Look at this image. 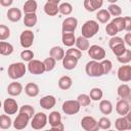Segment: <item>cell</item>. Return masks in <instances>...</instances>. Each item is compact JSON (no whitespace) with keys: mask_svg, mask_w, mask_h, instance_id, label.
<instances>
[{"mask_svg":"<svg viewBox=\"0 0 131 131\" xmlns=\"http://www.w3.org/2000/svg\"><path fill=\"white\" fill-rule=\"evenodd\" d=\"M26 72H27V67L25 66L24 62H20V61L11 63L7 70L8 77L12 80H17V79L24 77Z\"/></svg>","mask_w":131,"mask_h":131,"instance_id":"cell-1","label":"cell"},{"mask_svg":"<svg viewBox=\"0 0 131 131\" xmlns=\"http://www.w3.org/2000/svg\"><path fill=\"white\" fill-rule=\"evenodd\" d=\"M98 31H99V25L96 20H93V19H89L85 21L81 29L82 36L87 39L94 37L98 33Z\"/></svg>","mask_w":131,"mask_h":131,"instance_id":"cell-2","label":"cell"},{"mask_svg":"<svg viewBox=\"0 0 131 131\" xmlns=\"http://www.w3.org/2000/svg\"><path fill=\"white\" fill-rule=\"evenodd\" d=\"M85 72L89 77H101L103 75L100 62L97 60H90L85 66Z\"/></svg>","mask_w":131,"mask_h":131,"instance_id":"cell-3","label":"cell"},{"mask_svg":"<svg viewBox=\"0 0 131 131\" xmlns=\"http://www.w3.org/2000/svg\"><path fill=\"white\" fill-rule=\"evenodd\" d=\"M87 53L93 60H97V61H100L105 57V50L101 46L96 44L89 46V48L87 49Z\"/></svg>","mask_w":131,"mask_h":131,"instance_id":"cell-4","label":"cell"},{"mask_svg":"<svg viewBox=\"0 0 131 131\" xmlns=\"http://www.w3.org/2000/svg\"><path fill=\"white\" fill-rule=\"evenodd\" d=\"M47 124V116L46 114L39 112L37 114H35L32 118V122H31V126L33 129L35 130H40L43 129Z\"/></svg>","mask_w":131,"mask_h":131,"instance_id":"cell-5","label":"cell"},{"mask_svg":"<svg viewBox=\"0 0 131 131\" xmlns=\"http://www.w3.org/2000/svg\"><path fill=\"white\" fill-rule=\"evenodd\" d=\"M131 112H129L125 116H121L118 118L115 122V127L119 131H124V130H130L131 129Z\"/></svg>","mask_w":131,"mask_h":131,"instance_id":"cell-6","label":"cell"},{"mask_svg":"<svg viewBox=\"0 0 131 131\" xmlns=\"http://www.w3.org/2000/svg\"><path fill=\"white\" fill-rule=\"evenodd\" d=\"M62 112L66 114V115H75L77 113H79L81 106L79 104V102L74 99H70V100H66L63 103H62Z\"/></svg>","mask_w":131,"mask_h":131,"instance_id":"cell-7","label":"cell"},{"mask_svg":"<svg viewBox=\"0 0 131 131\" xmlns=\"http://www.w3.org/2000/svg\"><path fill=\"white\" fill-rule=\"evenodd\" d=\"M34 39H35V36H34V33L31 31V30H25L21 32L20 36H19V42H20V45L23 48H30L33 43H34Z\"/></svg>","mask_w":131,"mask_h":131,"instance_id":"cell-8","label":"cell"},{"mask_svg":"<svg viewBox=\"0 0 131 131\" xmlns=\"http://www.w3.org/2000/svg\"><path fill=\"white\" fill-rule=\"evenodd\" d=\"M28 71L33 75H41L45 72V67L43 61L39 59H32L28 63Z\"/></svg>","mask_w":131,"mask_h":131,"instance_id":"cell-9","label":"cell"},{"mask_svg":"<svg viewBox=\"0 0 131 131\" xmlns=\"http://www.w3.org/2000/svg\"><path fill=\"white\" fill-rule=\"evenodd\" d=\"M81 127L85 131H97L99 129L97 121L93 117H90V116H86V117L82 118V120H81Z\"/></svg>","mask_w":131,"mask_h":131,"instance_id":"cell-10","label":"cell"},{"mask_svg":"<svg viewBox=\"0 0 131 131\" xmlns=\"http://www.w3.org/2000/svg\"><path fill=\"white\" fill-rule=\"evenodd\" d=\"M30 120H31V118L28 115H26L24 113H19L16 116V118L14 119L13 123H12L13 128L16 129V130H23L28 126Z\"/></svg>","mask_w":131,"mask_h":131,"instance_id":"cell-11","label":"cell"},{"mask_svg":"<svg viewBox=\"0 0 131 131\" xmlns=\"http://www.w3.org/2000/svg\"><path fill=\"white\" fill-rule=\"evenodd\" d=\"M77 26H78V19L76 17H74V16L67 17L62 21V26H61L62 33H67V32L74 33L77 29Z\"/></svg>","mask_w":131,"mask_h":131,"instance_id":"cell-12","label":"cell"},{"mask_svg":"<svg viewBox=\"0 0 131 131\" xmlns=\"http://www.w3.org/2000/svg\"><path fill=\"white\" fill-rule=\"evenodd\" d=\"M3 110L7 115H14L18 111V104L13 98H6L3 102Z\"/></svg>","mask_w":131,"mask_h":131,"instance_id":"cell-13","label":"cell"},{"mask_svg":"<svg viewBox=\"0 0 131 131\" xmlns=\"http://www.w3.org/2000/svg\"><path fill=\"white\" fill-rule=\"evenodd\" d=\"M118 79L121 82H129L131 80V67L130 66H121L118 69Z\"/></svg>","mask_w":131,"mask_h":131,"instance_id":"cell-14","label":"cell"},{"mask_svg":"<svg viewBox=\"0 0 131 131\" xmlns=\"http://www.w3.org/2000/svg\"><path fill=\"white\" fill-rule=\"evenodd\" d=\"M39 103H40V106L42 108L49 111V110H51V108H53L55 106L56 99H55V97L53 95H45L40 99Z\"/></svg>","mask_w":131,"mask_h":131,"instance_id":"cell-15","label":"cell"},{"mask_svg":"<svg viewBox=\"0 0 131 131\" xmlns=\"http://www.w3.org/2000/svg\"><path fill=\"white\" fill-rule=\"evenodd\" d=\"M103 4V0H84V8L88 12H94L98 10Z\"/></svg>","mask_w":131,"mask_h":131,"instance_id":"cell-16","label":"cell"},{"mask_svg":"<svg viewBox=\"0 0 131 131\" xmlns=\"http://www.w3.org/2000/svg\"><path fill=\"white\" fill-rule=\"evenodd\" d=\"M116 112L120 115V116H125L130 112V104L128 102V100L126 99H120L118 100L117 104H116Z\"/></svg>","mask_w":131,"mask_h":131,"instance_id":"cell-17","label":"cell"},{"mask_svg":"<svg viewBox=\"0 0 131 131\" xmlns=\"http://www.w3.org/2000/svg\"><path fill=\"white\" fill-rule=\"evenodd\" d=\"M24 88L19 82H11L7 86V93L10 96H18L21 94Z\"/></svg>","mask_w":131,"mask_h":131,"instance_id":"cell-18","label":"cell"},{"mask_svg":"<svg viewBox=\"0 0 131 131\" xmlns=\"http://www.w3.org/2000/svg\"><path fill=\"white\" fill-rule=\"evenodd\" d=\"M6 15H7L8 20H10L11 23H16V21H18L21 18L23 13H21L20 9H18L16 7H11V8L8 9Z\"/></svg>","mask_w":131,"mask_h":131,"instance_id":"cell-19","label":"cell"},{"mask_svg":"<svg viewBox=\"0 0 131 131\" xmlns=\"http://www.w3.org/2000/svg\"><path fill=\"white\" fill-rule=\"evenodd\" d=\"M117 93H118L119 97L122 99L129 100L131 98V89H130L129 85H127V84H121L117 89Z\"/></svg>","mask_w":131,"mask_h":131,"instance_id":"cell-20","label":"cell"},{"mask_svg":"<svg viewBox=\"0 0 131 131\" xmlns=\"http://www.w3.org/2000/svg\"><path fill=\"white\" fill-rule=\"evenodd\" d=\"M61 60H62V67L66 70H74L78 64V59L77 58H75L73 56H70V55H66V54H64V56Z\"/></svg>","mask_w":131,"mask_h":131,"instance_id":"cell-21","label":"cell"},{"mask_svg":"<svg viewBox=\"0 0 131 131\" xmlns=\"http://www.w3.org/2000/svg\"><path fill=\"white\" fill-rule=\"evenodd\" d=\"M39 86L36 83L30 82L25 86V93L30 97H36L39 94Z\"/></svg>","mask_w":131,"mask_h":131,"instance_id":"cell-22","label":"cell"},{"mask_svg":"<svg viewBox=\"0 0 131 131\" xmlns=\"http://www.w3.org/2000/svg\"><path fill=\"white\" fill-rule=\"evenodd\" d=\"M37 15H36V12H33V13H25V16H24V25L28 28H33L36 26L37 24Z\"/></svg>","mask_w":131,"mask_h":131,"instance_id":"cell-23","label":"cell"},{"mask_svg":"<svg viewBox=\"0 0 131 131\" xmlns=\"http://www.w3.org/2000/svg\"><path fill=\"white\" fill-rule=\"evenodd\" d=\"M61 41H62V44H63L64 46L72 47L73 45H75V42H76L75 34H74V33H70V32L62 33Z\"/></svg>","mask_w":131,"mask_h":131,"instance_id":"cell-24","label":"cell"},{"mask_svg":"<svg viewBox=\"0 0 131 131\" xmlns=\"http://www.w3.org/2000/svg\"><path fill=\"white\" fill-rule=\"evenodd\" d=\"M64 54H66V52L60 46H53L49 51V55L51 57H53L55 60H61L63 58Z\"/></svg>","mask_w":131,"mask_h":131,"instance_id":"cell-25","label":"cell"},{"mask_svg":"<svg viewBox=\"0 0 131 131\" xmlns=\"http://www.w3.org/2000/svg\"><path fill=\"white\" fill-rule=\"evenodd\" d=\"M76 47L80 50V51H86L89 48V41L87 38L83 37V36H79L78 38H76V42H75Z\"/></svg>","mask_w":131,"mask_h":131,"instance_id":"cell-26","label":"cell"},{"mask_svg":"<svg viewBox=\"0 0 131 131\" xmlns=\"http://www.w3.org/2000/svg\"><path fill=\"white\" fill-rule=\"evenodd\" d=\"M73 85V80L70 76H62L58 79V87L61 90H68L72 87Z\"/></svg>","mask_w":131,"mask_h":131,"instance_id":"cell-27","label":"cell"},{"mask_svg":"<svg viewBox=\"0 0 131 131\" xmlns=\"http://www.w3.org/2000/svg\"><path fill=\"white\" fill-rule=\"evenodd\" d=\"M99 111L103 114V115H110L113 112V104L110 100L107 99H100L99 102Z\"/></svg>","mask_w":131,"mask_h":131,"instance_id":"cell-28","label":"cell"},{"mask_svg":"<svg viewBox=\"0 0 131 131\" xmlns=\"http://www.w3.org/2000/svg\"><path fill=\"white\" fill-rule=\"evenodd\" d=\"M38 8V4L35 0H27L25 3H24V6H23V10L25 13H33V12H36Z\"/></svg>","mask_w":131,"mask_h":131,"instance_id":"cell-29","label":"cell"},{"mask_svg":"<svg viewBox=\"0 0 131 131\" xmlns=\"http://www.w3.org/2000/svg\"><path fill=\"white\" fill-rule=\"evenodd\" d=\"M12 52H13V46L10 43L4 42V41H0V55L8 56Z\"/></svg>","mask_w":131,"mask_h":131,"instance_id":"cell-30","label":"cell"},{"mask_svg":"<svg viewBox=\"0 0 131 131\" xmlns=\"http://www.w3.org/2000/svg\"><path fill=\"white\" fill-rule=\"evenodd\" d=\"M44 12L49 16H54L59 12L58 11V6L56 4L46 2L44 4Z\"/></svg>","mask_w":131,"mask_h":131,"instance_id":"cell-31","label":"cell"},{"mask_svg":"<svg viewBox=\"0 0 131 131\" xmlns=\"http://www.w3.org/2000/svg\"><path fill=\"white\" fill-rule=\"evenodd\" d=\"M96 19L101 24H106L111 19V14L106 9H99L96 13Z\"/></svg>","mask_w":131,"mask_h":131,"instance_id":"cell-32","label":"cell"},{"mask_svg":"<svg viewBox=\"0 0 131 131\" xmlns=\"http://www.w3.org/2000/svg\"><path fill=\"white\" fill-rule=\"evenodd\" d=\"M47 120L49 121V125L50 126H55L59 123H61V116L59 114V112L57 111H53L49 114V117L47 118Z\"/></svg>","mask_w":131,"mask_h":131,"instance_id":"cell-33","label":"cell"},{"mask_svg":"<svg viewBox=\"0 0 131 131\" xmlns=\"http://www.w3.org/2000/svg\"><path fill=\"white\" fill-rule=\"evenodd\" d=\"M12 125L11 118L6 114V115H0V129L6 130L9 129Z\"/></svg>","mask_w":131,"mask_h":131,"instance_id":"cell-34","label":"cell"},{"mask_svg":"<svg viewBox=\"0 0 131 131\" xmlns=\"http://www.w3.org/2000/svg\"><path fill=\"white\" fill-rule=\"evenodd\" d=\"M102 96H103V92H102V90H101L100 88H98V87L92 88V89L90 90V92H89V97H90V99H91V100H94V101L100 100V99L102 98Z\"/></svg>","mask_w":131,"mask_h":131,"instance_id":"cell-35","label":"cell"},{"mask_svg":"<svg viewBox=\"0 0 131 131\" xmlns=\"http://www.w3.org/2000/svg\"><path fill=\"white\" fill-rule=\"evenodd\" d=\"M58 11L63 15H69L73 12V6L69 2H63L58 6Z\"/></svg>","mask_w":131,"mask_h":131,"instance_id":"cell-36","label":"cell"},{"mask_svg":"<svg viewBox=\"0 0 131 131\" xmlns=\"http://www.w3.org/2000/svg\"><path fill=\"white\" fill-rule=\"evenodd\" d=\"M106 10H107L108 13L111 14V16H116V17H117V16H120V15L122 14V9H121V7H120L119 5H117L116 3L110 4Z\"/></svg>","mask_w":131,"mask_h":131,"instance_id":"cell-37","label":"cell"},{"mask_svg":"<svg viewBox=\"0 0 131 131\" xmlns=\"http://www.w3.org/2000/svg\"><path fill=\"white\" fill-rule=\"evenodd\" d=\"M117 58H118V61L121 62L122 64H128L131 61V50L127 48L126 51L122 55L117 56Z\"/></svg>","mask_w":131,"mask_h":131,"instance_id":"cell-38","label":"cell"},{"mask_svg":"<svg viewBox=\"0 0 131 131\" xmlns=\"http://www.w3.org/2000/svg\"><path fill=\"white\" fill-rule=\"evenodd\" d=\"M43 63H44V67H45V72H50L55 68L56 60L53 57L49 56V57H46L43 60Z\"/></svg>","mask_w":131,"mask_h":131,"instance_id":"cell-39","label":"cell"},{"mask_svg":"<svg viewBox=\"0 0 131 131\" xmlns=\"http://www.w3.org/2000/svg\"><path fill=\"white\" fill-rule=\"evenodd\" d=\"M77 101L79 102L80 106L84 107V106H88L91 102V99L89 97V95L85 94V93H82V94H79L78 97H77Z\"/></svg>","mask_w":131,"mask_h":131,"instance_id":"cell-40","label":"cell"},{"mask_svg":"<svg viewBox=\"0 0 131 131\" xmlns=\"http://www.w3.org/2000/svg\"><path fill=\"white\" fill-rule=\"evenodd\" d=\"M100 66H101L103 75H107L112 71V69H113V63H112V61L110 59H102V60H100Z\"/></svg>","mask_w":131,"mask_h":131,"instance_id":"cell-41","label":"cell"},{"mask_svg":"<svg viewBox=\"0 0 131 131\" xmlns=\"http://www.w3.org/2000/svg\"><path fill=\"white\" fill-rule=\"evenodd\" d=\"M97 124H98V128L99 129H103V130H107L111 128V120L106 117H102L100 118L98 121H97Z\"/></svg>","mask_w":131,"mask_h":131,"instance_id":"cell-42","label":"cell"},{"mask_svg":"<svg viewBox=\"0 0 131 131\" xmlns=\"http://www.w3.org/2000/svg\"><path fill=\"white\" fill-rule=\"evenodd\" d=\"M10 37V29L5 25H0V40L4 41Z\"/></svg>","mask_w":131,"mask_h":131,"instance_id":"cell-43","label":"cell"},{"mask_svg":"<svg viewBox=\"0 0 131 131\" xmlns=\"http://www.w3.org/2000/svg\"><path fill=\"white\" fill-rule=\"evenodd\" d=\"M19 113H24V114L28 115V116L32 119L33 116L35 115V110H34V107H33L32 105H30V104H24V105L19 108Z\"/></svg>","mask_w":131,"mask_h":131,"instance_id":"cell-44","label":"cell"},{"mask_svg":"<svg viewBox=\"0 0 131 131\" xmlns=\"http://www.w3.org/2000/svg\"><path fill=\"white\" fill-rule=\"evenodd\" d=\"M105 32H106V34H107L108 36H111V37L116 36V35L119 33L117 27L115 26V24H114L113 21H111V23H108V24L106 25V27H105Z\"/></svg>","mask_w":131,"mask_h":131,"instance_id":"cell-45","label":"cell"},{"mask_svg":"<svg viewBox=\"0 0 131 131\" xmlns=\"http://www.w3.org/2000/svg\"><path fill=\"white\" fill-rule=\"evenodd\" d=\"M33 57H34V52L32 50H30V49H25V50H23L20 52V58L24 61H28L29 62L30 60L33 59Z\"/></svg>","mask_w":131,"mask_h":131,"instance_id":"cell-46","label":"cell"},{"mask_svg":"<svg viewBox=\"0 0 131 131\" xmlns=\"http://www.w3.org/2000/svg\"><path fill=\"white\" fill-rule=\"evenodd\" d=\"M111 49H112V52H113L116 56H120V55H122V54L126 51L127 48H126L125 44H119V45H117V46L112 47Z\"/></svg>","mask_w":131,"mask_h":131,"instance_id":"cell-47","label":"cell"},{"mask_svg":"<svg viewBox=\"0 0 131 131\" xmlns=\"http://www.w3.org/2000/svg\"><path fill=\"white\" fill-rule=\"evenodd\" d=\"M66 55H70V56H73L77 59H80L81 56H82V51H80L78 48H73V47H70L67 52H66Z\"/></svg>","mask_w":131,"mask_h":131,"instance_id":"cell-48","label":"cell"},{"mask_svg":"<svg viewBox=\"0 0 131 131\" xmlns=\"http://www.w3.org/2000/svg\"><path fill=\"white\" fill-rule=\"evenodd\" d=\"M112 21L115 24V26L117 27V29H118L119 32L124 31V17H122V16H117V17H115Z\"/></svg>","mask_w":131,"mask_h":131,"instance_id":"cell-49","label":"cell"},{"mask_svg":"<svg viewBox=\"0 0 131 131\" xmlns=\"http://www.w3.org/2000/svg\"><path fill=\"white\" fill-rule=\"evenodd\" d=\"M119 44H125V43H124V40H123L121 37H119V36H113V37L110 39V41H108V46H110V48H112V47H114V46H117V45H119Z\"/></svg>","mask_w":131,"mask_h":131,"instance_id":"cell-50","label":"cell"},{"mask_svg":"<svg viewBox=\"0 0 131 131\" xmlns=\"http://www.w3.org/2000/svg\"><path fill=\"white\" fill-rule=\"evenodd\" d=\"M124 31H126V32L131 31V17L130 16L124 17Z\"/></svg>","mask_w":131,"mask_h":131,"instance_id":"cell-51","label":"cell"},{"mask_svg":"<svg viewBox=\"0 0 131 131\" xmlns=\"http://www.w3.org/2000/svg\"><path fill=\"white\" fill-rule=\"evenodd\" d=\"M124 43L127 44L128 46H131V33L127 32L124 36Z\"/></svg>","mask_w":131,"mask_h":131,"instance_id":"cell-52","label":"cell"},{"mask_svg":"<svg viewBox=\"0 0 131 131\" xmlns=\"http://www.w3.org/2000/svg\"><path fill=\"white\" fill-rule=\"evenodd\" d=\"M51 130H54V131H63L64 130V126L62 123H59L55 126H51Z\"/></svg>","mask_w":131,"mask_h":131,"instance_id":"cell-53","label":"cell"},{"mask_svg":"<svg viewBox=\"0 0 131 131\" xmlns=\"http://www.w3.org/2000/svg\"><path fill=\"white\" fill-rule=\"evenodd\" d=\"M13 3V0H0V4L3 7H9Z\"/></svg>","mask_w":131,"mask_h":131,"instance_id":"cell-54","label":"cell"},{"mask_svg":"<svg viewBox=\"0 0 131 131\" xmlns=\"http://www.w3.org/2000/svg\"><path fill=\"white\" fill-rule=\"evenodd\" d=\"M61 0H47V2H49V3H53V4H58L59 2H60Z\"/></svg>","mask_w":131,"mask_h":131,"instance_id":"cell-55","label":"cell"},{"mask_svg":"<svg viewBox=\"0 0 131 131\" xmlns=\"http://www.w3.org/2000/svg\"><path fill=\"white\" fill-rule=\"evenodd\" d=\"M106 1H108L111 4H113V3H116V2H118V0H106Z\"/></svg>","mask_w":131,"mask_h":131,"instance_id":"cell-56","label":"cell"},{"mask_svg":"<svg viewBox=\"0 0 131 131\" xmlns=\"http://www.w3.org/2000/svg\"><path fill=\"white\" fill-rule=\"evenodd\" d=\"M2 106V103H1V100H0V107Z\"/></svg>","mask_w":131,"mask_h":131,"instance_id":"cell-57","label":"cell"}]
</instances>
